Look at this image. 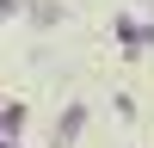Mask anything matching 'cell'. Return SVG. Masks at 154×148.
I'll list each match as a JSON object with an SVG mask.
<instances>
[{"mask_svg":"<svg viewBox=\"0 0 154 148\" xmlns=\"http://www.w3.org/2000/svg\"><path fill=\"white\" fill-rule=\"evenodd\" d=\"M80 123H86V111H80V105H74V111H68V117H62V142H74V136H80Z\"/></svg>","mask_w":154,"mask_h":148,"instance_id":"6da1fadb","label":"cell"},{"mask_svg":"<svg viewBox=\"0 0 154 148\" xmlns=\"http://www.w3.org/2000/svg\"><path fill=\"white\" fill-rule=\"evenodd\" d=\"M31 19H37V25H56V19H62V6H49V0H37V6H31Z\"/></svg>","mask_w":154,"mask_h":148,"instance_id":"7a4b0ae2","label":"cell"}]
</instances>
